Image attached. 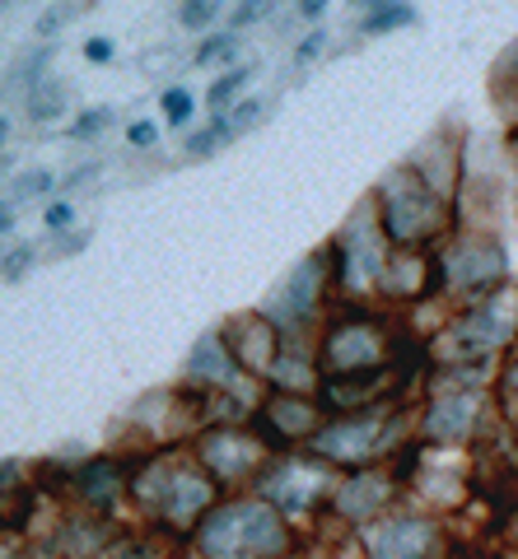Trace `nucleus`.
<instances>
[{"mask_svg": "<svg viewBox=\"0 0 518 559\" xmlns=\"http://www.w3.org/2000/svg\"><path fill=\"white\" fill-rule=\"evenodd\" d=\"M47 224H51V229H61V224H71V205H51V210H47Z\"/></svg>", "mask_w": 518, "mask_h": 559, "instance_id": "obj_16", "label": "nucleus"}, {"mask_svg": "<svg viewBox=\"0 0 518 559\" xmlns=\"http://www.w3.org/2000/svg\"><path fill=\"white\" fill-rule=\"evenodd\" d=\"M24 266H33V252H28V248H20V252H14V257L5 261V275L14 280V275H20V271H24Z\"/></svg>", "mask_w": 518, "mask_h": 559, "instance_id": "obj_13", "label": "nucleus"}, {"mask_svg": "<svg viewBox=\"0 0 518 559\" xmlns=\"http://www.w3.org/2000/svg\"><path fill=\"white\" fill-rule=\"evenodd\" d=\"M61 108H66V90H61V84H43L38 94H28V117L33 121H51Z\"/></svg>", "mask_w": 518, "mask_h": 559, "instance_id": "obj_1", "label": "nucleus"}, {"mask_svg": "<svg viewBox=\"0 0 518 559\" xmlns=\"http://www.w3.org/2000/svg\"><path fill=\"white\" fill-rule=\"evenodd\" d=\"M10 224H14V215L10 210H0V234H10Z\"/></svg>", "mask_w": 518, "mask_h": 559, "instance_id": "obj_19", "label": "nucleus"}, {"mask_svg": "<svg viewBox=\"0 0 518 559\" xmlns=\"http://www.w3.org/2000/svg\"><path fill=\"white\" fill-rule=\"evenodd\" d=\"M5 131H10V127H5V117H0V140H5Z\"/></svg>", "mask_w": 518, "mask_h": 559, "instance_id": "obj_20", "label": "nucleus"}, {"mask_svg": "<svg viewBox=\"0 0 518 559\" xmlns=\"http://www.w3.org/2000/svg\"><path fill=\"white\" fill-rule=\"evenodd\" d=\"M248 75H252V66H238V70H229V75H224V80L215 84V90H211V103H215V108H224V103L234 98V90H238V84H244Z\"/></svg>", "mask_w": 518, "mask_h": 559, "instance_id": "obj_5", "label": "nucleus"}, {"mask_svg": "<svg viewBox=\"0 0 518 559\" xmlns=\"http://www.w3.org/2000/svg\"><path fill=\"white\" fill-rule=\"evenodd\" d=\"M108 127H113V112H108V108H90V112H84L75 127H71V135H75V140H90V135L108 131Z\"/></svg>", "mask_w": 518, "mask_h": 559, "instance_id": "obj_4", "label": "nucleus"}, {"mask_svg": "<svg viewBox=\"0 0 518 559\" xmlns=\"http://www.w3.org/2000/svg\"><path fill=\"white\" fill-rule=\"evenodd\" d=\"M257 117H262V108H257V103H244V108H238V112L229 117V127H234V131H244L248 121H257Z\"/></svg>", "mask_w": 518, "mask_h": 559, "instance_id": "obj_10", "label": "nucleus"}, {"mask_svg": "<svg viewBox=\"0 0 518 559\" xmlns=\"http://www.w3.org/2000/svg\"><path fill=\"white\" fill-rule=\"evenodd\" d=\"M164 112H168V121H187V117H192V94H187V90H168L164 94Z\"/></svg>", "mask_w": 518, "mask_h": 559, "instance_id": "obj_6", "label": "nucleus"}, {"mask_svg": "<svg viewBox=\"0 0 518 559\" xmlns=\"http://www.w3.org/2000/svg\"><path fill=\"white\" fill-rule=\"evenodd\" d=\"M229 47H234V38H215V43H205V47H201V57H197V61H220Z\"/></svg>", "mask_w": 518, "mask_h": 559, "instance_id": "obj_12", "label": "nucleus"}, {"mask_svg": "<svg viewBox=\"0 0 518 559\" xmlns=\"http://www.w3.org/2000/svg\"><path fill=\"white\" fill-rule=\"evenodd\" d=\"M14 187H20V197H38V191L51 187V173H24V178L14 182Z\"/></svg>", "mask_w": 518, "mask_h": 559, "instance_id": "obj_8", "label": "nucleus"}, {"mask_svg": "<svg viewBox=\"0 0 518 559\" xmlns=\"http://www.w3.org/2000/svg\"><path fill=\"white\" fill-rule=\"evenodd\" d=\"M257 14H267V5H244V10H238V20H234V24H252Z\"/></svg>", "mask_w": 518, "mask_h": 559, "instance_id": "obj_17", "label": "nucleus"}, {"mask_svg": "<svg viewBox=\"0 0 518 559\" xmlns=\"http://www.w3.org/2000/svg\"><path fill=\"white\" fill-rule=\"evenodd\" d=\"M178 14H183V24H187V28H205V24L215 20V5H183Z\"/></svg>", "mask_w": 518, "mask_h": 559, "instance_id": "obj_7", "label": "nucleus"}, {"mask_svg": "<svg viewBox=\"0 0 518 559\" xmlns=\"http://www.w3.org/2000/svg\"><path fill=\"white\" fill-rule=\"evenodd\" d=\"M416 14H411L407 5H384V10H374L369 20H365V33H388V28H397V24H411Z\"/></svg>", "mask_w": 518, "mask_h": 559, "instance_id": "obj_3", "label": "nucleus"}, {"mask_svg": "<svg viewBox=\"0 0 518 559\" xmlns=\"http://www.w3.org/2000/svg\"><path fill=\"white\" fill-rule=\"evenodd\" d=\"M234 135H238V131L229 127V121H215V127L205 131V135H192V140H187V154H215V150L229 145Z\"/></svg>", "mask_w": 518, "mask_h": 559, "instance_id": "obj_2", "label": "nucleus"}, {"mask_svg": "<svg viewBox=\"0 0 518 559\" xmlns=\"http://www.w3.org/2000/svg\"><path fill=\"white\" fill-rule=\"evenodd\" d=\"M322 47H327V33H314V38H308V43L299 47V61H314Z\"/></svg>", "mask_w": 518, "mask_h": 559, "instance_id": "obj_14", "label": "nucleus"}, {"mask_svg": "<svg viewBox=\"0 0 518 559\" xmlns=\"http://www.w3.org/2000/svg\"><path fill=\"white\" fill-rule=\"evenodd\" d=\"M94 178H98V164H84V168H80V173H71V178H66L61 187H66V191H75V187H84V182H94Z\"/></svg>", "mask_w": 518, "mask_h": 559, "instance_id": "obj_11", "label": "nucleus"}, {"mask_svg": "<svg viewBox=\"0 0 518 559\" xmlns=\"http://www.w3.org/2000/svg\"><path fill=\"white\" fill-rule=\"evenodd\" d=\"M61 20H66V10H51V14H47V20H43V33H51V28H57Z\"/></svg>", "mask_w": 518, "mask_h": 559, "instance_id": "obj_18", "label": "nucleus"}, {"mask_svg": "<svg viewBox=\"0 0 518 559\" xmlns=\"http://www.w3.org/2000/svg\"><path fill=\"white\" fill-rule=\"evenodd\" d=\"M84 57H90V61H113V43L108 38H90V43H84Z\"/></svg>", "mask_w": 518, "mask_h": 559, "instance_id": "obj_9", "label": "nucleus"}, {"mask_svg": "<svg viewBox=\"0 0 518 559\" xmlns=\"http://www.w3.org/2000/svg\"><path fill=\"white\" fill-rule=\"evenodd\" d=\"M131 145H154V127H150V121H136V127H131Z\"/></svg>", "mask_w": 518, "mask_h": 559, "instance_id": "obj_15", "label": "nucleus"}]
</instances>
